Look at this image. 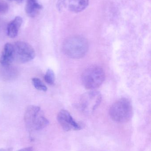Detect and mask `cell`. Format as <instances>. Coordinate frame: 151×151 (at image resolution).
I'll use <instances>...</instances> for the list:
<instances>
[{
    "label": "cell",
    "mask_w": 151,
    "mask_h": 151,
    "mask_svg": "<svg viewBox=\"0 0 151 151\" xmlns=\"http://www.w3.org/2000/svg\"><path fill=\"white\" fill-rule=\"evenodd\" d=\"M57 119L65 131H75L81 129V125L74 120L70 113L66 110H61L58 114Z\"/></svg>",
    "instance_id": "obj_8"
},
{
    "label": "cell",
    "mask_w": 151,
    "mask_h": 151,
    "mask_svg": "<svg viewBox=\"0 0 151 151\" xmlns=\"http://www.w3.org/2000/svg\"><path fill=\"white\" fill-rule=\"evenodd\" d=\"M89 0H58L57 8L60 12L79 13L88 6Z\"/></svg>",
    "instance_id": "obj_7"
},
{
    "label": "cell",
    "mask_w": 151,
    "mask_h": 151,
    "mask_svg": "<svg viewBox=\"0 0 151 151\" xmlns=\"http://www.w3.org/2000/svg\"><path fill=\"white\" fill-rule=\"evenodd\" d=\"M23 22V19L19 16L16 17L8 25L7 28V35L11 38L17 37L19 30Z\"/></svg>",
    "instance_id": "obj_10"
},
{
    "label": "cell",
    "mask_w": 151,
    "mask_h": 151,
    "mask_svg": "<svg viewBox=\"0 0 151 151\" xmlns=\"http://www.w3.org/2000/svg\"><path fill=\"white\" fill-rule=\"evenodd\" d=\"M102 100L100 92L96 91H88L83 94L79 102V108L84 113L90 114L99 106Z\"/></svg>",
    "instance_id": "obj_5"
},
{
    "label": "cell",
    "mask_w": 151,
    "mask_h": 151,
    "mask_svg": "<svg viewBox=\"0 0 151 151\" xmlns=\"http://www.w3.org/2000/svg\"><path fill=\"white\" fill-rule=\"evenodd\" d=\"M32 81L34 86L36 89L41 91H47V87L40 79L38 78H33L32 79Z\"/></svg>",
    "instance_id": "obj_12"
},
{
    "label": "cell",
    "mask_w": 151,
    "mask_h": 151,
    "mask_svg": "<svg viewBox=\"0 0 151 151\" xmlns=\"http://www.w3.org/2000/svg\"><path fill=\"white\" fill-rule=\"evenodd\" d=\"M87 40L81 36H73L66 39L63 45L65 55L73 59H79L85 56L88 50Z\"/></svg>",
    "instance_id": "obj_2"
},
{
    "label": "cell",
    "mask_w": 151,
    "mask_h": 151,
    "mask_svg": "<svg viewBox=\"0 0 151 151\" xmlns=\"http://www.w3.org/2000/svg\"><path fill=\"white\" fill-rule=\"evenodd\" d=\"M44 80L48 84L53 85L55 83V75L54 72L51 69H48L44 76Z\"/></svg>",
    "instance_id": "obj_13"
},
{
    "label": "cell",
    "mask_w": 151,
    "mask_h": 151,
    "mask_svg": "<svg viewBox=\"0 0 151 151\" xmlns=\"http://www.w3.org/2000/svg\"><path fill=\"white\" fill-rule=\"evenodd\" d=\"M14 60L18 63H25L35 57V50L31 45L24 41L16 42L13 44Z\"/></svg>",
    "instance_id": "obj_6"
},
{
    "label": "cell",
    "mask_w": 151,
    "mask_h": 151,
    "mask_svg": "<svg viewBox=\"0 0 151 151\" xmlns=\"http://www.w3.org/2000/svg\"><path fill=\"white\" fill-rule=\"evenodd\" d=\"M9 8V5L6 2L0 1V14H4L7 12Z\"/></svg>",
    "instance_id": "obj_14"
},
{
    "label": "cell",
    "mask_w": 151,
    "mask_h": 151,
    "mask_svg": "<svg viewBox=\"0 0 151 151\" xmlns=\"http://www.w3.org/2000/svg\"><path fill=\"white\" fill-rule=\"evenodd\" d=\"M24 121L27 128L30 131L41 130L49 124L40 107L36 106H28L25 112Z\"/></svg>",
    "instance_id": "obj_1"
},
{
    "label": "cell",
    "mask_w": 151,
    "mask_h": 151,
    "mask_svg": "<svg viewBox=\"0 0 151 151\" xmlns=\"http://www.w3.org/2000/svg\"><path fill=\"white\" fill-rule=\"evenodd\" d=\"M14 60L13 44L7 43L4 45L1 57L0 63L4 66L9 65Z\"/></svg>",
    "instance_id": "obj_9"
},
{
    "label": "cell",
    "mask_w": 151,
    "mask_h": 151,
    "mask_svg": "<svg viewBox=\"0 0 151 151\" xmlns=\"http://www.w3.org/2000/svg\"><path fill=\"white\" fill-rule=\"evenodd\" d=\"M42 8V5L39 3L37 0H27L25 9L28 16L34 17Z\"/></svg>",
    "instance_id": "obj_11"
},
{
    "label": "cell",
    "mask_w": 151,
    "mask_h": 151,
    "mask_svg": "<svg viewBox=\"0 0 151 151\" xmlns=\"http://www.w3.org/2000/svg\"><path fill=\"white\" fill-rule=\"evenodd\" d=\"M33 148L32 147H27V148H24L21 149L18 151H33Z\"/></svg>",
    "instance_id": "obj_15"
},
{
    "label": "cell",
    "mask_w": 151,
    "mask_h": 151,
    "mask_svg": "<svg viewBox=\"0 0 151 151\" xmlns=\"http://www.w3.org/2000/svg\"><path fill=\"white\" fill-rule=\"evenodd\" d=\"M105 74L103 70L98 66H93L86 69L82 75L83 86L88 89H95L103 82Z\"/></svg>",
    "instance_id": "obj_4"
},
{
    "label": "cell",
    "mask_w": 151,
    "mask_h": 151,
    "mask_svg": "<svg viewBox=\"0 0 151 151\" xmlns=\"http://www.w3.org/2000/svg\"><path fill=\"white\" fill-rule=\"evenodd\" d=\"M13 1H16L18 3H20L22 2H23V1H24V0H13Z\"/></svg>",
    "instance_id": "obj_17"
},
{
    "label": "cell",
    "mask_w": 151,
    "mask_h": 151,
    "mask_svg": "<svg viewBox=\"0 0 151 151\" xmlns=\"http://www.w3.org/2000/svg\"><path fill=\"white\" fill-rule=\"evenodd\" d=\"M13 150L12 148H7V149H0V151H12Z\"/></svg>",
    "instance_id": "obj_16"
},
{
    "label": "cell",
    "mask_w": 151,
    "mask_h": 151,
    "mask_svg": "<svg viewBox=\"0 0 151 151\" xmlns=\"http://www.w3.org/2000/svg\"><path fill=\"white\" fill-rule=\"evenodd\" d=\"M132 104L127 99L122 98L113 104L109 110L112 119L119 123L129 121L133 116Z\"/></svg>",
    "instance_id": "obj_3"
}]
</instances>
